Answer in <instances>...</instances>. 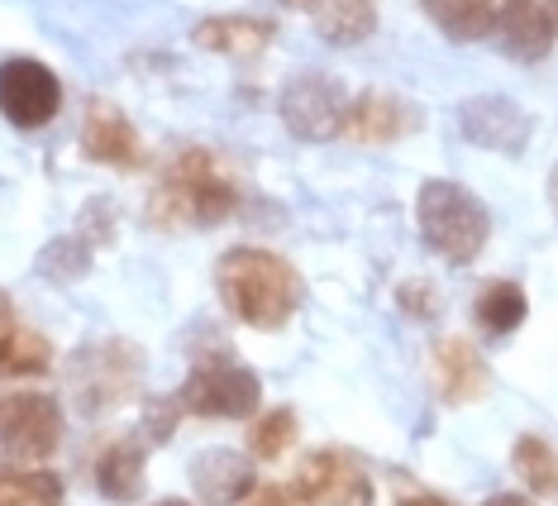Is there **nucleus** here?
<instances>
[{
  "instance_id": "29",
  "label": "nucleus",
  "mask_w": 558,
  "mask_h": 506,
  "mask_svg": "<svg viewBox=\"0 0 558 506\" xmlns=\"http://www.w3.org/2000/svg\"><path fill=\"white\" fill-rule=\"evenodd\" d=\"M482 506H535V502H525V497H515V492H501V497H487Z\"/></svg>"
},
{
  "instance_id": "30",
  "label": "nucleus",
  "mask_w": 558,
  "mask_h": 506,
  "mask_svg": "<svg viewBox=\"0 0 558 506\" xmlns=\"http://www.w3.org/2000/svg\"><path fill=\"white\" fill-rule=\"evenodd\" d=\"M397 506H453V502H444V497H429V492H421V497H405Z\"/></svg>"
},
{
  "instance_id": "8",
  "label": "nucleus",
  "mask_w": 558,
  "mask_h": 506,
  "mask_svg": "<svg viewBox=\"0 0 558 506\" xmlns=\"http://www.w3.org/2000/svg\"><path fill=\"white\" fill-rule=\"evenodd\" d=\"M291 502L296 506H373V478L344 449H320L301 459L291 478Z\"/></svg>"
},
{
  "instance_id": "20",
  "label": "nucleus",
  "mask_w": 558,
  "mask_h": 506,
  "mask_svg": "<svg viewBox=\"0 0 558 506\" xmlns=\"http://www.w3.org/2000/svg\"><path fill=\"white\" fill-rule=\"evenodd\" d=\"M530 315V301H525V287L520 282H487L473 301V321L477 330H487L492 339L520 330V321Z\"/></svg>"
},
{
  "instance_id": "5",
  "label": "nucleus",
  "mask_w": 558,
  "mask_h": 506,
  "mask_svg": "<svg viewBox=\"0 0 558 506\" xmlns=\"http://www.w3.org/2000/svg\"><path fill=\"white\" fill-rule=\"evenodd\" d=\"M62 401L48 391H0V454L5 463H44L62 445Z\"/></svg>"
},
{
  "instance_id": "3",
  "label": "nucleus",
  "mask_w": 558,
  "mask_h": 506,
  "mask_svg": "<svg viewBox=\"0 0 558 506\" xmlns=\"http://www.w3.org/2000/svg\"><path fill=\"white\" fill-rule=\"evenodd\" d=\"M415 225H421L425 249L439 253V258L453 263V268L473 263L492 239L487 206H482L468 186L449 182V177H435V182L421 186V196H415Z\"/></svg>"
},
{
  "instance_id": "18",
  "label": "nucleus",
  "mask_w": 558,
  "mask_h": 506,
  "mask_svg": "<svg viewBox=\"0 0 558 506\" xmlns=\"http://www.w3.org/2000/svg\"><path fill=\"white\" fill-rule=\"evenodd\" d=\"M421 5L449 39L473 44V39H492L497 34V20L506 15L511 0H421Z\"/></svg>"
},
{
  "instance_id": "12",
  "label": "nucleus",
  "mask_w": 558,
  "mask_h": 506,
  "mask_svg": "<svg viewBox=\"0 0 558 506\" xmlns=\"http://www.w3.org/2000/svg\"><path fill=\"white\" fill-rule=\"evenodd\" d=\"M192 487L206 506H239L258 492L253 478V459L234 449H206L192 459Z\"/></svg>"
},
{
  "instance_id": "11",
  "label": "nucleus",
  "mask_w": 558,
  "mask_h": 506,
  "mask_svg": "<svg viewBox=\"0 0 558 506\" xmlns=\"http://www.w3.org/2000/svg\"><path fill=\"white\" fill-rule=\"evenodd\" d=\"M459 130L473 138L477 148H497V154H520L530 144V120L515 110L506 96H473L459 110Z\"/></svg>"
},
{
  "instance_id": "6",
  "label": "nucleus",
  "mask_w": 558,
  "mask_h": 506,
  "mask_svg": "<svg viewBox=\"0 0 558 506\" xmlns=\"http://www.w3.org/2000/svg\"><path fill=\"white\" fill-rule=\"evenodd\" d=\"M258 397H263L258 373H248L239 359H201L186 373L182 391H177V407L206 415V421H244L258 407Z\"/></svg>"
},
{
  "instance_id": "32",
  "label": "nucleus",
  "mask_w": 558,
  "mask_h": 506,
  "mask_svg": "<svg viewBox=\"0 0 558 506\" xmlns=\"http://www.w3.org/2000/svg\"><path fill=\"white\" fill-rule=\"evenodd\" d=\"M549 196H554V210H558V172H554V182H549Z\"/></svg>"
},
{
  "instance_id": "25",
  "label": "nucleus",
  "mask_w": 558,
  "mask_h": 506,
  "mask_svg": "<svg viewBox=\"0 0 558 506\" xmlns=\"http://www.w3.org/2000/svg\"><path fill=\"white\" fill-rule=\"evenodd\" d=\"M291 439H296V415H291L287 407L263 411L258 421H253V430H248V459H263V463L282 459Z\"/></svg>"
},
{
  "instance_id": "19",
  "label": "nucleus",
  "mask_w": 558,
  "mask_h": 506,
  "mask_svg": "<svg viewBox=\"0 0 558 506\" xmlns=\"http://www.w3.org/2000/svg\"><path fill=\"white\" fill-rule=\"evenodd\" d=\"M68 487L39 463H0V506H62Z\"/></svg>"
},
{
  "instance_id": "9",
  "label": "nucleus",
  "mask_w": 558,
  "mask_h": 506,
  "mask_svg": "<svg viewBox=\"0 0 558 506\" xmlns=\"http://www.w3.org/2000/svg\"><path fill=\"white\" fill-rule=\"evenodd\" d=\"M344 120H349V92L339 86V77L306 72V77L282 86V124L306 144H325V138L344 134Z\"/></svg>"
},
{
  "instance_id": "13",
  "label": "nucleus",
  "mask_w": 558,
  "mask_h": 506,
  "mask_svg": "<svg viewBox=\"0 0 558 506\" xmlns=\"http://www.w3.org/2000/svg\"><path fill=\"white\" fill-rule=\"evenodd\" d=\"M148 478V445L138 435H120L96 454V492L106 502H138Z\"/></svg>"
},
{
  "instance_id": "14",
  "label": "nucleus",
  "mask_w": 558,
  "mask_h": 506,
  "mask_svg": "<svg viewBox=\"0 0 558 506\" xmlns=\"http://www.w3.org/2000/svg\"><path fill=\"white\" fill-rule=\"evenodd\" d=\"M554 34H558L554 15L539 5V0H511V5H506V15L497 20V34H492V39L501 44L506 58L539 62L554 48Z\"/></svg>"
},
{
  "instance_id": "4",
  "label": "nucleus",
  "mask_w": 558,
  "mask_h": 506,
  "mask_svg": "<svg viewBox=\"0 0 558 506\" xmlns=\"http://www.w3.org/2000/svg\"><path fill=\"white\" fill-rule=\"evenodd\" d=\"M138 369H144V353L124 339H100L72 353L68 363V391L82 411H110L120 401L134 397L138 387Z\"/></svg>"
},
{
  "instance_id": "22",
  "label": "nucleus",
  "mask_w": 558,
  "mask_h": 506,
  "mask_svg": "<svg viewBox=\"0 0 558 506\" xmlns=\"http://www.w3.org/2000/svg\"><path fill=\"white\" fill-rule=\"evenodd\" d=\"M373 0H320L315 5V29L329 44H359L373 34Z\"/></svg>"
},
{
  "instance_id": "26",
  "label": "nucleus",
  "mask_w": 558,
  "mask_h": 506,
  "mask_svg": "<svg viewBox=\"0 0 558 506\" xmlns=\"http://www.w3.org/2000/svg\"><path fill=\"white\" fill-rule=\"evenodd\" d=\"M397 301H401L405 315H429V311H435V287H429V282H405Z\"/></svg>"
},
{
  "instance_id": "34",
  "label": "nucleus",
  "mask_w": 558,
  "mask_h": 506,
  "mask_svg": "<svg viewBox=\"0 0 558 506\" xmlns=\"http://www.w3.org/2000/svg\"><path fill=\"white\" fill-rule=\"evenodd\" d=\"M554 29H558V0H554Z\"/></svg>"
},
{
  "instance_id": "27",
  "label": "nucleus",
  "mask_w": 558,
  "mask_h": 506,
  "mask_svg": "<svg viewBox=\"0 0 558 506\" xmlns=\"http://www.w3.org/2000/svg\"><path fill=\"white\" fill-rule=\"evenodd\" d=\"M244 506H287V497H282V492H272V487H263V492H253Z\"/></svg>"
},
{
  "instance_id": "10",
  "label": "nucleus",
  "mask_w": 558,
  "mask_h": 506,
  "mask_svg": "<svg viewBox=\"0 0 558 506\" xmlns=\"http://www.w3.org/2000/svg\"><path fill=\"white\" fill-rule=\"evenodd\" d=\"M82 158L100 162V168H138L144 162V144H138V130L130 124V116L116 106V100L96 96L82 116Z\"/></svg>"
},
{
  "instance_id": "2",
  "label": "nucleus",
  "mask_w": 558,
  "mask_h": 506,
  "mask_svg": "<svg viewBox=\"0 0 558 506\" xmlns=\"http://www.w3.org/2000/svg\"><path fill=\"white\" fill-rule=\"evenodd\" d=\"M239 210V186L206 148H186L158 182L148 215L158 225H225Z\"/></svg>"
},
{
  "instance_id": "33",
  "label": "nucleus",
  "mask_w": 558,
  "mask_h": 506,
  "mask_svg": "<svg viewBox=\"0 0 558 506\" xmlns=\"http://www.w3.org/2000/svg\"><path fill=\"white\" fill-rule=\"evenodd\" d=\"M154 506H192V502H177V497H168V502H154Z\"/></svg>"
},
{
  "instance_id": "17",
  "label": "nucleus",
  "mask_w": 558,
  "mask_h": 506,
  "mask_svg": "<svg viewBox=\"0 0 558 506\" xmlns=\"http://www.w3.org/2000/svg\"><path fill=\"white\" fill-rule=\"evenodd\" d=\"M272 20H258V15H215V20H201L192 29V44L206 48V53H230V58H253L272 44Z\"/></svg>"
},
{
  "instance_id": "15",
  "label": "nucleus",
  "mask_w": 558,
  "mask_h": 506,
  "mask_svg": "<svg viewBox=\"0 0 558 506\" xmlns=\"http://www.w3.org/2000/svg\"><path fill=\"white\" fill-rule=\"evenodd\" d=\"M435 387L449 407H468L487 391V369L468 339H439L435 345Z\"/></svg>"
},
{
  "instance_id": "24",
  "label": "nucleus",
  "mask_w": 558,
  "mask_h": 506,
  "mask_svg": "<svg viewBox=\"0 0 558 506\" xmlns=\"http://www.w3.org/2000/svg\"><path fill=\"white\" fill-rule=\"evenodd\" d=\"M92 253L96 244L86 234H62L39 253V273L48 282H77V277L92 273Z\"/></svg>"
},
{
  "instance_id": "7",
  "label": "nucleus",
  "mask_w": 558,
  "mask_h": 506,
  "mask_svg": "<svg viewBox=\"0 0 558 506\" xmlns=\"http://www.w3.org/2000/svg\"><path fill=\"white\" fill-rule=\"evenodd\" d=\"M62 110V82L39 58H5L0 62V116L15 130H44Z\"/></svg>"
},
{
  "instance_id": "16",
  "label": "nucleus",
  "mask_w": 558,
  "mask_h": 506,
  "mask_svg": "<svg viewBox=\"0 0 558 506\" xmlns=\"http://www.w3.org/2000/svg\"><path fill=\"white\" fill-rule=\"evenodd\" d=\"M415 124L411 106L401 96H387V92H363L349 100V120H344V134L359 138V144H391L397 134H405Z\"/></svg>"
},
{
  "instance_id": "1",
  "label": "nucleus",
  "mask_w": 558,
  "mask_h": 506,
  "mask_svg": "<svg viewBox=\"0 0 558 506\" xmlns=\"http://www.w3.org/2000/svg\"><path fill=\"white\" fill-rule=\"evenodd\" d=\"M215 292L234 321L253 325V330H282L301 311V273L282 253L239 244L215 263Z\"/></svg>"
},
{
  "instance_id": "31",
  "label": "nucleus",
  "mask_w": 558,
  "mask_h": 506,
  "mask_svg": "<svg viewBox=\"0 0 558 506\" xmlns=\"http://www.w3.org/2000/svg\"><path fill=\"white\" fill-rule=\"evenodd\" d=\"M277 5H287V10H311V15H315V5H320V0H277Z\"/></svg>"
},
{
  "instance_id": "21",
  "label": "nucleus",
  "mask_w": 558,
  "mask_h": 506,
  "mask_svg": "<svg viewBox=\"0 0 558 506\" xmlns=\"http://www.w3.org/2000/svg\"><path fill=\"white\" fill-rule=\"evenodd\" d=\"M44 373H53V345L29 325H10L0 335V377H44Z\"/></svg>"
},
{
  "instance_id": "28",
  "label": "nucleus",
  "mask_w": 558,
  "mask_h": 506,
  "mask_svg": "<svg viewBox=\"0 0 558 506\" xmlns=\"http://www.w3.org/2000/svg\"><path fill=\"white\" fill-rule=\"evenodd\" d=\"M10 325H20L15 321V301H10V292H0V335H5Z\"/></svg>"
},
{
  "instance_id": "23",
  "label": "nucleus",
  "mask_w": 558,
  "mask_h": 506,
  "mask_svg": "<svg viewBox=\"0 0 558 506\" xmlns=\"http://www.w3.org/2000/svg\"><path fill=\"white\" fill-rule=\"evenodd\" d=\"M511 463H515L520 483H525L530 492H539V497L558 492V454L544 445L539 435H520L515 449H511Z\"/></svg>"
}]
</instances>
